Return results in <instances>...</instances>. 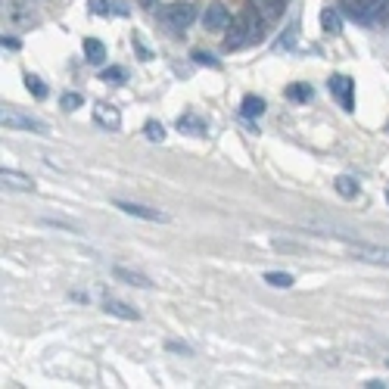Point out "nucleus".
Returning <instances> with one entry per match:
<instances>
[{"label":"nucleus","mask_w":389,"mask_h":389,"mask_svg":"<svg viewBox=\"0 0 389 389\" xmlns=\"http://www.w3.org/2000/svg\"><path fill=\"white\" fill-rule=\"evenodd\" d=\"M333 187H336V193H340L342 200H355L358 196V181L355 178H349V175H340L333 181Z\"/></svg>","instance_id":"17"},{"label":"nucleus","mask_w":389,"mask_h":389,"mask_svg":"<svg viewBox=\"0 0 389 389\" xmlns=\"http://www.w3.org/2000/svg\"><path fill=\"white\" fill-rule=\"evenodd\" d=\"M262 113H265V100H262V97H255V94L243 97V103H240V115H243V119H259Z\"/></svg>","instance_id":"14"},{"label":"nucleus","mask_w":389,"mask_h":389,"mask_svg":"<svg viewBox=\"0 0 389 389\" xmlns=\"http://www.w3.org/2000/svg\"><path fill=\"white\" fill-rule=\"evenodd\" d=\"M352 88H355V84H352L346 75H333V78H330V94H333L336 100L342 103V109H355V100H352Z\"/></svg>","instance_id":"7"},{"label":"nucleus","mask_w":389,"mask_h":389,"mask_svg":"<svg viewBox=\"0 0 389 389\" xmlns=\"http://www.w3.org/2000/svg\"><path fill=\"white\" fill-rule=\"evenodd\" d=\"M60 103H62V109H66V113H75V109H78L84 100H81V94H62Z\"/></svg>","instance_id":"23"},{"label":"nucleus","mask_w":389,"mask_h":389,"mask_svg":"<svg viewBox=\"0 0 389 389\" xmlns=\"http://www.w3.org/2000/svg\"><path fill=\"white\" fill-rule=\"evenodd\" d=\"M44 224H50V228H69V231H78V224L66 222V218H40Z\"/></svg>","instance_id":"24"},{"label":"nucleus","mask_w":389,"mask_h":389,"mask_svg":"<svg viewBox=\"0 0 389 389\" xmlns=\"http://www.w3.org/2000/svg\"><path fill=\"white\" fill-rule=\"evenodd\" d=\"M287 97L296 103H305V100H311V88L309 84H293V88L287 91Z\"/></svg>","instance_id":"21"},{"label":"nucleus","mask_w":389,"mask_h":389,"mask_svg":"<svg viewBox=\"0 0 389 389\" xmlns=\"http://www.w3.org/2000/svg\"><path fill=\"white\" fill-rule=\"evenodd\" d=\"M355 255L362 262H374V265H386L389 268V246H355Z\"/></svg>","instance_id":"10"},{"label":"nucleus","mask_w":389,"mask_h":389,"mask_svg":"<svg viewBox=\"0 0 389 389\" xmlns=\"http://www.w3.org/2000/svg\"><path fill=\"white\" fill-rule=\"evenodd\" d=\"M383 3H386V0H355V3H352V19L364 22V25H374L383 16Z\"/></svg>","instance_id":"4"},{"label":"nucleus","mask_w":389,"mask_h":389,"mask_svg":"<svg viewBox=\"0 0 389 389\" xmlns=\"http://www.w3.org/2000/svg\"><path fill=\"white\" fill-rule=\"evenodd\" d=\"M103 311H106V315H115V318H125V321H137V318H141L131 305H125V302H119V299H103Z\"/></svg>","instance_id":"12"},{"label":"nucleus","mask_w":389,"mask_h":389,"mask_svg":"<svg viewBox=\"0 0 389 389\" xmlns=\"http://www.w3.org/2000/svg\"><path fill=\"white\" fill-rule=\"evenodd\" d=\"M193 60L200 62V66H212V69H218V60H215L212 54H202V50H196V54H193Z\"/></svg>","instance_id":"25"},{"label":"nucleus","mask_w":389,"mask_h":389,"mask_svg":"<svg viewBox=\"0 0 389 389\" xmlns=\"http://www.w3.org/2000/svg\"><path fill=\"white\" fill-rule=\"evenodd\" d=\"M178 131H184L190 137H206L209 125L200 113H184V115H178Z\"/></svg>","instance_id":"8"},{"label":"nucleus","mask_w":389,"mask_h":389,"mask_svg":"<svg viewBox=\"0 0 389 389\" xmlns=\"http://www.w3.org/2000/svg\"><path fill=\"white\" fill-rule=\"evenodd\" d=\"M103 78H109V81H121V78H125V72H121V69H106V72H103Z\"/></svg>","instance_id":"28"},{"label":"nucleus","mask_w":389,"mask_h":389,"mask_svg":"<svg viewBox=\"0 0 389 389\" xmlns=\"http://www.w3.org/2000/svg\"><path fill=\"white\" fill-rule=\"evenodd\" d=\"M162 19H165V25H168V28L181 32V28H187L190 22L196 19V10L190 7V3H172V7L162 10Z\"/></svg>","instance_id":"3"},{"label":"nucleus","mask_w":389,"mask_h":389,"mask_svg":"<svg viewBox=\"0 0 389 389\" xmlns=\"http://www.w3.org/2000/svg\"><path fill=\"white\" fill-rule=\"evenodd\" d=\"M94 121H97V125H103V128H109V131H115V128L121 125V113L115 106H109V103H97Z\"/></svg>","instance_id":"9"},{"label":"nucleus","mask_w":389,"mask_h":389,"mask_svg":"<svg viewBox=\"0 0 389 389\" xmlns=\"http://www.w3.org/2000/svg\"><path fill=\"white\" fill-rule=\"evenodd\" d=\"M25 84H28V91H32V94L38 97V100H44V97H47V88H44V81H40L38 75H28Z\"/></svg>","instance_id":"22"},{"label":"nucleus","mask_w":389,"mask_h":389,"mask_svg":"<svg viewBox=\"0 0 389 389\" xmlns=\"http://www.w3.org/2000/svg\"><path fill=\"white\" fill-rule=\"evenodd\" d=\"M0 121H3V128H16V131H34V134H47V125L40 119H34V115H25L19 113V109L7 106L3 113H0Z\"/></svg>","instance_id":"2"},{"label":"nucleus","mask_w":389,"mask_h":389,"mask_svg":"<svg viewBox=\"0 0 389 389\" xmlns=\"http://www.w3.org/2000/svg\"><path fill=\"white\" fill-rule=\"evenodd\" d=\"M84 54H88V62L103 66V62H106V44L97 40V38H88V40H84Z\"/></svg>","instance_id":"13"},{"label":"nucleus","mask_w":389,"mask_h":389,"mask_svg":"<svg viewBox=\"0 0 389 389\" xmlns=\"http://www.w3.org/2000/svg\"><path fill=\"white\" fill-rule=\"evenodd\" d=\"M249 7H252L255 13L268 22V19H274V16L281 13V0H249Z\"/></svg>","instance_id":"16"},{"label":"nucleus","mask_w":389,"mask_h":389,"mask_svg":"<svg viewBox=\"0 0 389 389\" xmlns=\"http://www.w3.org/2000/svg\"><path fill=\"white\" fill-rule=\"evenodd\" d=\"M265 283H271V287H277V290H290L293 287V274H287V271H268V274H265Z\"/></svg>","instance_id":"19"},{"label":"nucleus","mask_w":389,"mask_h":389,"mask_svg":"<svg viewBox=\"0 0 389 389\" xmlns=\"http://www.w3.org/2000/svg\"><path fill=\"white\" fill-rule=\"evenodd\" d=\"M141 3H143L147 10H156V3H159V0H141Z\"/></svg>","instance_id":"31"},{"label":"nucleus","mask_w":389,"mask_h":389,"mask_svg":"<svg viewBox=\"0 0 389 389\" xmlns=\"http://www.w3.org/2000/svg\"><path fill=\"white\" fill-rule=\"evenodd\" d=\"M321 28L327 34H340L342 32V19H340V13H336V10H321Z\"/></svg>","instance_id":"18"},{"label":"nucleus","mask_w":389,"mask_h":389,"mask_svg":"<svg viewBox=\"0 0 389 389\" xmlns=\"http://www.w3.org/2000/svg\"><path fill=\"white\" fill-rule=\"evenodd\" d=\"M168 349H172V352H184V355H190V346H184V342H168Z\"/></svg>","instance_id":"29"},{"label":"nucleus","mask_w":389,"mask_h":389,"mask_svg":"<svg viewBox=\"0 0 389 389\" xmlns=\"http://www.w3.org/2000/svg\"><path fill=\"white\" fill-rule=\"evenodd\" d=\"M262 32H265V19L255 13L252 7H249V10H243L240 16L231 19L224 47H228V50H240V47H246V44H255V40H262Z\"/></svg>","instance_id":"1"},{"label":"nucleus","mask_w":389,"mask_h":389,"mask_svg":"<svg viewBox=\"0 0 389 389\" xmlns=\"http://www.w3.org/2000/svg\"><path fill=\"white\" fill-rule=\"evenodd\" d=\"M293 40H296V25H290L287 32H283V40H281V44H283V47H293Z\"/></svg>","instance_id":"27"},{"label":"nucleus","mask_w":389,"mask_h":389,"mask_svg":"<svg viewBox=\"0 0 389 389\" xmlns=\"http://www.w3.org/2000/svg\"><path fill=\"white\" fill-rule=\"evenodd\" d=\"M0 181H3V187H10V190H34L32 178L16 172V168H3V172H0Z\"/></svg>","instance_id":"11"},{"label":"nucleus","mask_w":389,"mask_h":389,"mask_svg":"<svg viewBox=\"0 0 389 389\" xmlns=\"http://www.w3.org/2000/svg\"><path fill=\"white\" fill-rule=\"evenodd\" d=\"M91 10H94L97 16H106L109 13V3H106V0H91Z\"/></svg>","instance_id":"26"},{"label":"nucleus","mask_w":389,"mask_h":389,"mask_svg":"<svg viewBox=\"0 0 389 389\" xmlns=\"http://www.w3.org/2000/svg\"><path fill=\"white\" fill-rule=\"evenodd\" d=\"M202 25L209 28V32H224V28L231 25V13L228 7H222V3H212V7L202 13Z\"/></svg>","instance_id":"6"},{"label":"nucleus","mask_w":389,"mask_h":389,"mask_svg":"<svg viewBox=\"0 0 389 389\" xmlns=\"http://www.w3.org/2000/svg\"><path fill=\"white\" fill-rule=\"evenodd\" d=\"M380 22H389V0L383 3V16H380Z\"/></svg>","instance_id":"30"},{"label":"nucleus","mask_w":389,"mask_h":389,"mask_svg":"<svg viewBox=\"0 0 389 389\" xmlns=\"http://www.w3.org/2000/svg\"><path fill=\"white\" fill-rule=\"evenodd\" d=\"M115 209H121L125 215H134V218H143V222H168V215L159 212V209H150V206H141V202H125L119 200Z\"/></svg>","instance_id":"5"},{"label":"nucleus","mask_w":389,"mask_h":389,"mask_svg":"<svg viewBox=\"0 0 389 389\" xmlns=\"http://www.w3.org/2000/svg\"><path fill=\"white\" fill-rule=\"evenodd\" d=\"M143 134H147V141L162 143V141H165V128H162L159 121H147V125H143Z\"/></svg>","instance_id":"20"},{"label":"nucleus","mask_w":389,"mask_h":389,"mask_svg":"<svg viewBox=\"0 0 389 389\" xmlns=\"http://www.w3.org/2000/svg\"><path fill=\"white\" fill-rule=\"evenodd\" d=\"M113 274L119 277V281H125V283H131V287H153V281H150L147 274H141V271H128V268H113Z\"/></svg>","instance_id":"15"}]
</instances>
